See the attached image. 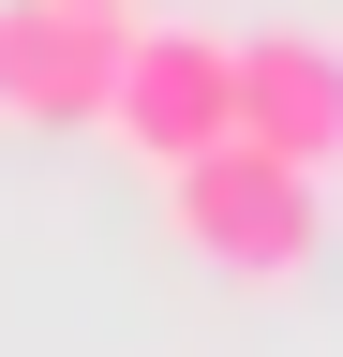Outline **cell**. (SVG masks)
Returning a JSON list of instances; mask_svg holds the SVG:
<instances>
[{
	"instance_id": "obj_2",
	"label": "cell",
	"mask_w": 343,
	"mask_h": 357,
	"mask_svg": "<svg viewBox=\"0 0 343 357\" xmlns=\"http://www.w3.org/2000/svg\"><path fill=\"white\" fill-rule=\"evenodd\" d=\"M135 164H194L239 134V45L224 30H119V75H105V119Z\"/></svg>"
},
{
	"instance_id": "obj_5",
	"label": "cell",
	"mask_w": 343,
	"mask_h": 357,
	"mask_svg": "<svg viewBox=\"0 0 343 357\" xmlns=\"http://www.w3.org/2000/svg\"><path fill=\"white\" fill-rule=\"evenodd\" d=\"M75 15H135V0H75Z\"/></svg>"
},
{
	"instance_id": "obj_4",
	"label": "cell",
	"mask_w": 343,
	"mask_h": 357,
	"mask_svg": "<svg viewBox=\"0 0 343 357\" xmlns=\"http://www.w3.org/2000/svg\"><path fill=\"white\" fill-rule=\"evenodd\" d=\"M239 149L298 178H343V45L328 30H254L239 45Z\"/></svg>"
},
{
	"instance_id": "obj_1",
	"label": "cell",
	"mask_w": 343,
	"mask_h": 357,
	"mask_svg": "<svg viewBox=\"0 0 343 357\" xmlns=\"http://www.w3.org/2000/svg\"><path fill=\"white\" fill-rule=\"evenodd\" d=\"M164 223H180V253L194 268H224V283H298L328 238V178H298L269 149H194V164H164Z\"/></svg>"
},
{
	"instance_id": "obj_3",
	"label": "cell",
	"mask_w": 343,
	"mask_h": 357,
	"mask_svg": "<svg viewBox=\"0 0 343 357\" xmlns=\"http://www.w3.org/2000/svg\"><path fill=\"white\" fill-rule=\"evenodd\" d=\"M119 30H135V15L0 0V119H15V134H90L105 119V75H119Z\"/></svg>"
}]
</instances>
